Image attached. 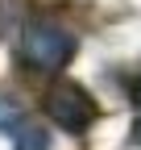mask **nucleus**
<instances>
[{
	"mask_svg": "<svg viewBox=\"0 0 141 150\" xmlns=\"http://www.w3.org/2000/svg\"><path fill=\"white\" fill-rule=\"evenodd\" d=\"M75 33H66L54 21H29L21 29V63L29 71H62L75 59Z\"/></svg>",
	"mask_w": 141,
	"mask_h": 150,
	"instance_id": "f257e3e1",
	"label": "nucleus"
},
{
	"mask_svg": "<svg viewBox=\"0 0 141 150\" xmlns=\"http://www.w3.org/2000/svg\"><path fill=\"white\" fill-rule=\"evenodd\" d=\"M42 108H46V117L58 129H66V134H87V129L96 125V117H100L96 100L87 96L75 79H54L50 92H46V100H42Z\"/></svg>",
	"mask_w": 141,
	"mask_h": 150,
	"instance_id": "f03ea898",
	"label": "nucleus"
},
{
	"mask_svg": "<svg viewBox=\"0 0 141 150\" xmlns=\"http://www.w3.org/2000/svg\"><path fill=\"white\" fill-rule=\"evenodd\" d=\"M13 134H17V150H50V142H46V134H42L38 125H25L21 121Z\"/></svg>",
	"mask_w": 141,
	"mask_h": 150,
	"instance_id": "7ed1b4c3",
	"label": "nucleus"
},
{
	"mask_svg": "<svg viewBox=\"0 0 141 150\" xmlns=\"http://www.w3.org/2000/svg\"><path fill=\"white\" fill-rule=\"evenodd\" d=\"M17 125H21V112H17V104H13V100H0V129H4V134H13Z\"/></svg>",
	"mask_w": 141,
	"mask_h": 150,
	"instance_id": "20e7f679",
	"label": "nucleus"
},
{
	"mask_svg": "<svg viewBox=\"0 0 141 150\" xmlns=\"http://www.w3.org/2000/svg\"><path fill=\"white\" fill-rule=\"evenodd\" d=\"M133 104L141 108V75H137V83H133Z\"/></svg>",
	"mask_w": 141,
	"mask_h": 150,
	"instance_id": "39448f33",
	"label": "nucleus"
},
{
	"mask_svg": "<svg viewBox=\"0 0 141 150\" xmlns=\"http://www.w3.org/2000/svg\"><path fill=\"white\" fill-rule=\"evenodd\" d=\"M133 138H137V142H141V117H137V125H133Z\"/></svg>",
	"mask_w": 141,
	"mask_h": 150,
	"instance_id": "423d86ee",
	"label": "nucleus"
}]
</instances>
